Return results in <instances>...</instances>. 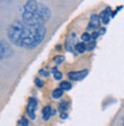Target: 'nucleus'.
<instances>
[{
  "label": "nucleus",
  "instance_id": "obj_13",
  "mask_svg": "<svg viewBox=\"0 0 124 126\" xmlns=\"http://www.w3.org/2000/svg\"><path fill=\"white\" fill-rule=\"evenodd\" d=\"M60 88L62 91H70L71 90V84L69 83V81H61Z\"/></svg>",
  "mask_w": 124,
  "mask_h": 126
},
{
  "label": "nucleus",
  "instance_id": "obj_14",
  "mask_svg": "<svg viewBox=\"0 0 124 126\" xmlns=\"http://www.w3.org/2000/svg\"><path fill=\"white\" fill-rule=\"evenodd\" d=\"M91 40H92V37H91L90 33L85 32V33H83V34H82V41H83V43L87 44V43H90Z\"/></svg>",
  "mask_w": 124,
  "mask_h": 126
},
{
  "label": "nucleus",
  "instance_id": "obj_24",
  "mask_svg": "<svg viewBox=\"0 0 124 126\" xmlns=\"http://www.w3.org/2000/svg\"><path fill=\"white\" fill-rule=\"evenodd\" d=\"M123 125H124V123H123Z\"/></svg>",
  "mask_w": 124,
  "mask_h": 126
},
{
  "label": "nucleus",
  "instance_id": "obj_3",
  "mask_svg": "<svg viewBox=\"0 0 124 126\" xmlns=\"http://www.w3.org/2000/svg\"><path fill=\"white\" fill-rule=\"evenodd\" d=\"M22 17H23V22L27 24H44V20L40 16H38L37 14L23 12Z\"/></svg>",
  "mask_w": 124,
  "mask_h": 126
},
{
  "label": "nucleus",
  "instance_id": "obj_17",
  "mask_svg": "<svg viewBox=\"0 0 124 126\" xmlns=\"http://www.w3.org/2000/svg\"><path fill=\"white\" fill-rule=\"evenodd\" d=\"M18 126H29V122L27 118H21L18 120Z\"/></svg>",
  "mask_w": 124,
  "mask_h": 126
},
{
  "label": "nucleus",
  "instance_id": "obj_19",
  "mask_svg": "<svg viewBox=\"0 0 124 126\" xmlns=\"http://www.w3.org/2000/svg\"><path fill=\"white\" fill-rule=\"evenodd\" d=\"M54 73V78L56 80H61V78H62V73L60 72V71H55V72H53Z\"/></svg>",
  "mask_w": 124,
  "mask_h": 126
},
{
  "label": "nucleus",
  "instance_id": "obj_6",
  "mask_svg": "<svg viewBox=\"0 0 124 126\" xmlns=\"http://www.w3.org/2000/svg\"><path fill=\"white\" fill-rule=\"evenodd\" d=\"M12 53H13V50L7 44H5L3 41H0V60L8 57Z\"/></svg>",
  "mask_w": 124,
  "mask_h": 126
},
{
  "label": "nucleus",
  "instance_id": "obj_4",
  "mask_svg": "<svg viewBox=\"0 0 124 126\" xmlns=\"http://www.w3.org/2000/svg\"><path fill=\"white\" fill-rule=\"evenodd\" d=\"M37 100L35 99V97H30L29 99V103H28V107H27V112L28 115H29V117H30L31 119H35L36 118V113H35V111H36V108H37Z\"/></svg>",
  "mask_w": 124,
  "mask_h": 126
},
{
  "label": "nucleus",
  "instance_id": "obj_1",
  "mask_svg": "<svg viewBox=\"0 0 124 126\" xmlns=\"http://www.w3.org/2000/svg\"><path fill=\"white\" fill-rule=\"evenodd\" d=\"M8 38L14 45L32 49L43 41L46 29L44 24H27L15 21L8 28Z\"/></svg>",
  "mask_w": 124,
  "mask_h": 126
},
{
  "label": "nucleus",
  "instance_id": "obj_15",
  "mask_svg": "<svg viewBox=\"0 0 124 126\" xmlns=\"http://www.w3.org/2000/svg\"><path fill=\"white\" fill-rule=\"evenodd\" d=\"M63 61H64V57L62 56V55H57V56H55L53 59V62L55 63V64H61Z\"/></svg>",
  "mask_w": 124,
  "mask_h": 126
},
{
  "label": "nucleus",
  "instance_id": "obj_10",
  "mask_svg": "<svg viewBox=\"0 0 124 126\" xmlns=\"http://www.w3.org/2000/svg\"><path fill=\"white\" fill-rule=\"evenodd\" d=\"M59 111H60V113L61 112H66L68 110V108H69V102L68 101H61L60 103H59Z\"/></svg>",
  "mask_w": 124,
  "mask_h": 126
},
{
  "label": "nucleus",
  "instance_id": "obj_9",
  "mask_svg": "<svg viewBox=\"0 0 124 126\" xmlns=\"http://www.w3.org/2000/svg\"><path fill=\"white\" fill-rule=\"evenodd\" d=\"M54 113H55V110H53V108L50 107V106L45 107V108L43 109V111H41V115H43L44 120H48L51 117L53 116Z\"/></svg>",
  "mask_w": 124,
  "mask_h": 126
},
{
  "label": "nucleus",
  "instance_id": "obj_23",
  "mask_svg": "<svg viewBox=\"0 0 124 126\" xmlns=\"http://www.w3.org/2000/svg\"><path fill=\"white\" fill-rule=\"evenodd\" d=\"M39 73H40V75H44V76H48V75H50V73H48V72H46V71H45V70H40V72H39Z\"/></svg>",
  "mask_w": 124,
  "mask_h": 126
},
{
  "label": "nucleus",
  "instance_id": "obj_16",
  "mask_svg": "<svg viewBox=\"0 0 124 126\" xmlns=\"http://www.w3.org/2000/svg\"><path fill=\"white\" fill-rule=\"evenodd\" d=\"M95 48V41L94 40H91L90 43H87L86 45V50H92Z\"/></svg>",
  "mask_w": 124,
  "mask_h": 126
},
{
  "label": "nucleus",
  "instance_id": "obj_12",
  "mask_svg": "<svg viewBox=\"0 0 124 126\" xmlns=\"http://www.w3.org/2000/svg\"><path fill=\"white\" fill-rule=\"evenodd\" d=\"M63 92H64V91H62V90L60 88V87H59V88H55V90L53 91L52 95H53L54 99H60L61 96L63 95Z\"/></svg>",
  "mask_w": 124,
  "mask_h": 126
},
{
  "label": "nucleus",
  "instance_id": "obj_21",
  "mask_svg": "<svg viewBox=\"0 0 124 126\" xmlns=\"http://www.w3.org/2000/svg\"><path fill=\"white\" fill-rule=\"evenodd\" d=\"M98 32H99V34H102V33L106 32V29H105V28H99V31H98Z\"/></svg>",
  "mask_w": 124,
  "mask_h": 126
},
{
  "label": "nucleus",
  "instance_id": "obj_11",
  "mask_svg": "<svg viewBox=\"0 0 124 126\" xmlns=\"http://www.w3.org/2000/svg\"><path fill=\"white\" fill-rule=\"evenodd\" d=\"M75 48H76V50H77L78 53L82 54L86 50V44L83 43V41H82V43H77L75 45Z\"/></svg>",
  "mask_w": 124,
  "mask_h": 126
},
{
  "label": "nucleus",
  "instance_id": "obj_7",
  "mask_svg": "<svg viewBox=\"0 0 124 126\" xmlns=\"http://www.w3.org/2000/svg\"><path fill=\"white\" fill-rule=\"evenodd\" d=\"M100 24H101V20L100 17H99V15H92L90 18V23H89V27H87V30H91V29H93V30H95V29H99L100 28Z\"/></svg>",
  "mask_w": 124,
  "mask_h": 126
},
{
  "label": "nucleus",
  "instance_id": "obj_22",
  "mask_svg": "<svg viewBox=\"0 0 124 126\" xmlns=\"http://www.w3.org/2000/svg\"><path fill=\"white\" fill-rule=\"evenodd\" d=\"M60 116H61V118H62V119H66V118H67V112H61L60 113Z\"/></svg>",
  "mask_w": 124,
  "mask_h": 126
},
{
  "label": "nucleus",
  "instance_id": "obj_2",
  "mask_svg": "<svg viewBox=\"0 0 124 126\" xmlns=\"http://www.w3.org/2000/svg\"><path fill=\"white\" fill-rule=\"evenodd\" d=\"M24 12H29V13L37 14L38 16H40L44 20V22L47 20H50L51 17V12L45 5L37 2L36 0H29L25 6H24Z\"/></svg>",
  "mask_w": 124,
  "mask_h": 126
},
{
  "label": "nucleus",
  "instance_id": "obj_18",
  "mask_svg": "<svg viewBox=\"0 0 124 126\" xmlns=\"http://www.w3.org/2000/svg\"><path fill=\"white\" fill-rule=\"evenodd\" d=\"M35 84H36L38 87H43L44 86V81L41 79H39V78H36V79H35Z\"/></svg>",
  "mask_w": 124,
  "mask_h": 126
},
{
  "label": "nucleus",
  "instance_id": "obj_5",
  "mask_svg": "<svg viewBox=\"0 0 124 126\" xmlns=\"http://www.w3.org/2000/svg\"><path fill=\"white\" fill-rule=\"evenodd\" d=\"M89 73V70H82V71H71L68 73V77L70 78V80H81L83 78L86 77V75Z\"/></svg>",
  "mask_w": 124,
  "mask_h": 126
},
{
  "label": "nucleus",
  "instance_id": "obj_8",
  "mask_svg": "<svg viewBox=\"0 0 124 126\" xmlns=\"http://www.w3.org/2000/svg\"><path fill=\"white\" fill-rule=\"evenodd\" d=\"M99 17H100L101 22L107 25V24L109 23L110 18H111V8H110V7H107L105 10H102V12H101V14L99 15Z\"/></svg>",
  "mask_w": 124,
  "mask_h": 126
},
{
  "label": "nucleus",
  "instance_id": "obj_20",
  "mask_svg": "<svg viewBox=\"0 0 124 126\" xmlns=\"http://www.w3.org/2000/svg\"><path fill=\"white\" fill-rule=\"evenodd\" d=\"M99 36H100V34H99V32H98V31H94V32L92 33V34H91V37H92V40L97 39V38H98Z\"/></svg>",
  "mask_w": 124,
  "mask_h": 126
}]
</instances>
